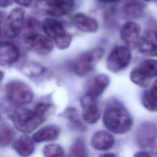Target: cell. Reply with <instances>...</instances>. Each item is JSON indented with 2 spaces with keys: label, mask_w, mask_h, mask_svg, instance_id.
Masks as SVG:
<instances>
[{
  "label": "cell",
  "mask_w": 157,
  "mask_h": 157,
  "mask_svg": "<svg viewBox=\"0 0 157 157\" xmlns=\"http://www.w3.org/2000/svg\"><path fill=\"white\" fill-rule=\"evenodd\" d=\"M102 120L105 127L117 134L127 133L133 124V120L129 112L116 99L110 100L107 102Z\"/></svg>",
  "instance_id": "obj_1"
},
{
  "label": "cell",
  "mask_w": 157,
  "mask_h": 157,
  "mask_svg": "<svg viewBox=\"0 0 157 157\" xmlns=\"http://www.w3.org/2000/svg\"><path fill=\"white\" fill-rule=\"evenodd\" d=\"M10 120L15 128L24 133H31L39 128L46 117L36 111L26 109H17L10 112Z\"/></svg>",
  "instance_id": "obj_2"
},
{
  "label": "cell",
  "mask_w": 157,
  "mask_h": 157,
  "mask_svg": "<svg viewBox=\"0 0 157 157\" xmlns=\"http://www.w3.org/2000/svg\"><path fill=\"white\" fill-rule=\"evenodd\" d=\"M41 28L45 36L54 41L58 48L65 50L69 47L72 36L62 22L53 18H46L42 21Z\"/></svg>",
  "instance_id": "obj_3"
},
{
  "label": "cell",
  "mask_w": 157,
  "mask_h": 157,
  "mask_svg": "<svg viewBox=\"0 0 157 157\" xmlns=\"http://www.w3.org/2000/svg\"><path fill=\"white\" fill-rule=\"evenodd\" d=\"M104 53V50L102 47H97L80 55L73 63L72 69L74 73L79 77H83L89 74L102 58Z\"/></svg>",
  "instance_id": "obj_4"
},
{
  "label": "cell",
  "mask_w": 157,
  "mask_h": 157,
  "mask_svg": "<svg viewBox=\"0 0 157 157\" xmlns=\"http://www.w3.org/2000/svg\"><path fill=\"white\" fill-rule=\"evenodd\" d=\"M6 93L8 100L18 105L29 104L33 99L31 88L26 83L17 80H12L6 85Z\"/></svg>",
  "instance_id": "obj_5"
},
{
  "label": "cell",
  "mask_w": 157,
  "mask_h": 157,
  "mask_svg": "<svg viewBox=\"0 0 157 157\" xmlns=\"http://www.w3.org/2000/svg\"><path fill=\"white\" fill-rule=\"evenodd\" d=\"M131 53L128 47L118 45L114 47L106 59V67L113 73H117L126 68L131 60Z\"/></svg>",
  "instance_id": "obj_6"
},
{
  "label": "cell",
  "mask_w": 157,
  "mask_h": 157,
  "mask_svg": "<svg viewBox=\"0 0 157 157\" xmlns=\"http://www.w3.org/2000/svg\"><path fill=\"white\" fill-rule=\"evenodd\" d=\"M36 6L52 17H62L73 10L75 0H37Z\"/></svg>",
  "instance_id": "obj_7"
},
{
  "label": "cell",
  "mask_w": 157,
  "mask_h": 157,
  "mask_svg": "<svg viewBox=\"0 0 157 157\" xmlns=\"http://www.w3.org/2000/svg\"><path fill=\"white\" fill-rule=\"evenodd\" d=\"M24 44L28 50L42 55L50 53L54 48V44L51 39L38 33L26 36Z\"/></svg>",
  "instance_id": "obj_8"
},
{
  "label": "cell",
  "mask_w": 157,
  "mask_h": 157,
  "mask_svg": "<svg viewBox=\"0 0 157 157\" xmlns=\"http://www.w3.org/2000/svg\"><path fill=\"white\" fill-rule=\"evenodd\" d=\"M25 11L22 7L13 9L6 21V32L7 35L12 38L17 37L25 27Z\"/></svg>",
  "instance_id": "obj_9"
},
{
  "label": "cell",
  "mask_w": 157,
  "mask_h": 157,
  "mask_svg": "<svg viewBox=\"0 0 157 157\" xmlns=\"http://www.w3.org/2000/svg\"><path fill=\"white\" fill-rule=\"evenodd\" d=\"M140 26L132 21H128L121 27L120 35L121 39L129 48L137 47L140 39Z\"/></svg>",
  "instance_id": "obj_10"
},
{
  "label": "cell",
  "mask_w": 157,
  "mask_h": 157,
  "mask_svg": "<svg viewBox=\"0 0 157 157\" xmlns=\"http://www.w3.org/2000/svg\"><path fill=\"white\" fill-rule=\"evenodd\" d=\"M157 138V126L151 122L142 123L136 133V142L142 148L152 146Z\"/></svg>",
  "instance_id": "obj_11"
},
{
  "label": "cell",
  "mask_w": 157,
  "mask_h": 157,
  "mask_svg": "<svg viewBox=\"0 0 157 157\" xmlns=\"http://www.w3.org/2000/svg\"><path fill=\"white\" fill-rule=\"evenodd\" d=\"M80 105L82 107L83 120L88 124L96 123L100 118L96 99L85 94L80 99Z\"/></svg>",
  "instance_id": "obj_12"
},
{
  "label": "cell",
  "mask_w": 157,
  "mask_h": 157,
  "mask_svg": "<svg viewBox=\"0 0 157 157\" xmlns=\"http://www.w3.org/2000/svg\"><path fill=\"white\" fill-rule=\"evenodd\" d=\"M18 46L9 42H0V66L10 67L16 63L20 58Z\"/></svg>",
  "instance_id": "obj_13"
},
{
  "label": "cell",
  "mask_w": 157,
  "mask_h": 157,
  "mask_svg": "<svg viewBox=\"0 0 157 157\" xmlns=\"http://www.w3.org/2000/svg\"><path fill=\"white\" fill-rule=\"evenodd\" d=\"M145 4L137 0H125L118 9L120 15L124 19L132 20L140 17L144 13Z\"/></svg>",
  "instance_id": "obj_14"
},
{
  "label": "cell",
  "mask_w": 157,
  "mask_h": 157,
  "mask_svg": "<svg viewBox=\"0 0 157 157\" xmlns=\"http://www.w3.org/2000/svg\"><path fill=\"white\" fill-rule=\"evenodd\" d=\"M110 82V77L108 75L105 74H98L88 82L85 94L96 99L104 92Z\"/></svg>",
  "instance_id": "obj_15"
},
{
  "label": "cell",
  "mask_w": 157,
  "mask_h": 157,
  "mask_svg": "<svg viewBox=\"0 0 157 157\" xmlns=\"http://www.w3.org/2000/svg\"><path fill=\"white\" fill-rule=\"evenodd\" d=\"M132 70L140 77L145 84L148 86L150 80L157 77V59H148L144 60Z\"/></svg>",
  "instance_id": "obj_16"
},
{
  "label": "cell",
  "mask_w": 157,
  "mask_h": 157,
  "mask_svg": "<svg viewBox=\"0 0 157 157\" xmlns=\"http://www.w3.org/2000/svg\"><path fill=\"white\" fill-rule=\"evenodd\" d=\"M73 25L84 33H96L98 29V23L96 19L83 13L75 14L72 18Z\"/></svg>",
  "instance_id": "obj_17"
},
{
  "label": "cell",
  "mask_w": 157,
  "mask_h": 157,
  "mask_svg": "<svg viewBox=\"0 0 157 157\" xmlns=\"http://www.w3.org/2000/svg\"><path fill=\"white\" fill-rule=\"evenodd\" d=\"M115 144L114 137L109 132L101 130L96 132L91 139V145L94 149L105 150L110 148Z\"/></svg>",
  "instance_id": "obj_18"
},
{
  "label": "cell",
  "mask_w": 157,
  "mask_h": 157,
  "mask_svg": "<svg viewBox=\"0 0 157 157\" xmlns=\"http://www.w3.org/2000/svg\"><path fill=\"white\" fill-rule=\"evenodd\" d=\"M14 150L22 157H28L34 151V141L28 136H22L13 144Z\"/></svg>",
  "instance_id": "obj_19"
},
{
  "label": "cell",
  "mask_w": 157,
  "mask_h": 157,
  "mask_svg": "<svg viewBox=\"0 0 157 157\" xmlns=\"http://www.w3.org/2000/svg\"><path fill=\"white\" fill-rule=\"evenodd\" d=\"M60 133L59 129L53 125H48L39 129L33 137V139L36 142L52 141L56 139Z\"/></svg>",
  "instance_id": "obj_20"
},
{
  "label": "cell",
  "mask_w": 157,
  "mask_h": 157,
  "mask_svg": "<svg viewBox=\"0 0 157 157\" xmlns=\"http://www.w3.org/2000/svg\"><path fill=\"white\" fill-rule=\"evenodd\" d=\"M20 70L23 74L29 78H36L41 76L45 71L44 67L34 61H26L21 64Z\"/></svg>",
  "instance_id": "obj_21"
},
{
  "label": "cell",
  "mask_w": 157,
  "mask_h": 157,
  "mask_svg": "<svg viewBox=\"0 0 157 157\" xmlns=\"http://www.w3.org/2000/svg\"><path fill=\"white\" fill-rule=\"evenodd\" d=\"M137 47L139 52L144 55L157 57V44L148 37L140 38Z\"/></svg>",
  "instance_id": "obj_22"
},
{
  "label": "cell",
  "mask_w": 157,
  "mask_h": 157,
  "mask_svg": "<svg viewBox=\"0 0 157 157\" xmlns=\"http://www.w3.org/2000/svg\"><path fill=\"white\" fill-rule=\"evenodd\" d=\"M142 103L144 107L150 112H157V91L149 89L142 96Z\"/></svg>",
  "instance_id": "obj_23"
},
{
  "label": "cell",
  "mask_w": 157,
  "mask_h": 157,
  "mask_svg": "<svg viewBox=\"0 0 157 157\" xmlns=\"http://www.w3.org/2000/svg\"><path fill=\"white\" fill-rule=\"evenodd\" d=\"M68 157H88L86 146L82 138L77 139L71 145Z\"/></svg>",
  "instance_id": "obj_24"
},
{
  "label": "cell",
  "mask_w": 157,
  "mask_h": 157,
  "mask_svg": "<svg viewBox=\"0 0 157 157\" xmlns=\"http://www.w3.org/2000/svg\"><path fill=\"white\" fill-rule=\"evenodd\" d=\"M13 130L7 124H3L0 128V147H4L9 145L15 137Z\"/></svg>",
  "instance_id": "obj_25"
},
{
  "label": "cell",
  "mask_w": 157,
  "mask_h": 157,
  "mask_svg": "<svg viewBox=\"0 0 157 157\" xmlns=\"http://www.w3.org/2000/svg\"><path fill=\"white\" fill-rule=\"evenodd\" d=\"M45 157H65L63 148L56 144H51L45 145L43 148Z\"/></svg>",
  "instance_id": "obj_26"
},
{
  "label": "cell",
  "mask_w": 157,
  "mask_h": 157,
  "mask_svg": "<svg viewBox=\"0 0 157 157\" xmlns=\"http://www.w3.org/2000/svg\"><path fill=\"white\" fill-rule=\"evenodd\" d=\"M25 27L26 31V36L37 34L40 28V23L36 18L33 17H29L25 21Z\"/></svg>",
  "instance_id": "obj_27"
},
{
  "label": "cell",
  "mask_w": 157,
  "mask_h": 157,
  "mask_svg": "<svg viewBox=\"0 0 157 157\" xmlns=\"http://www.w3.org/2000/svg\"><path fill=\"white\" fill-rule=\"evenodd\" d=\"M15 2L22 7H29L33 0H13Z\"/></svg>",
  "instance_id": "obj_28"
},
{
  "label": "cell",
  "mask_w": 157,
  "mask_h": 157,
  "mask_svg": "<svg viewBox=\"0 0 157 157\" xmlns=\"http://www.w3.org/2000/svg\"><path fill=\"white\" fill-rule=\"evenodd\" d=\"M12 0H0V7H7L11 5Z\"/></svg>",
  "instance_id": "obj_29"
},
{
  "label": "cell",
  "mask_w": 157,
  "mask_h": 157,
  "mask_svg": "<svg viewBox=\"0 0 157 157\" xmlns=\"http://www.w3.org/2000/svg\"><path fill=\"white\" fill-rule=\"evenodd\" d=\"M134 157H150V156L145 151H139L134 155Z\"/></svg>",
  "instance_id": "obj_30"
},
{
  "label": "cell",
  "mask_w": 157,
  "mask_h": 157,
  "mask_svg": "<svg viewBox=\"0 0 157 157\" xmlns=\"http://www.w3.org/2000/svg\"><path fill=\"white\" fill-rule=\"evenodd\" d=\"M5 17H6V15L3 12L0 11V36H1V26L2 24V23L4 22V20H5Z\"/></svg>",
  "instance_id": "obj_31"
},
{
  "label": "cell",
  "mask_w": 157,
  "mask_h": 157,
  "mask_svg": "<svg viewBox=\"0 0 157 157\" xmlns=\"http://www.w3.org/2000/svg\"><path fill=\"white\" fill-rule=\"evenodd\" d=\"M99 157H116V156L112 153H105L99 155Z\"/></svg>",
  "instance_id": "obj_32"
},
{
  "label": "cell",
  "mask_w": 157,
  "mask_h": 157,
  "mask_svg": "<svg viewBox=\"0 0 157 157\" xmlns=\"http://www.w3.org/2000/svg\"><path fill=\"white\" fill-rule=\"evenodd\" d=\"M150 88L157 91V79H156V80L154 82L153 85L151 86V87Z\"/></svg>",
  "instance_id": "obj_33"
},
{
  "label": "cell",
  "mask_w": 157,
  "mask_h": 157,
  "mask_svg": "<svg viewBox=\"0 0 157 157\" xmlns=\"http://www.w3.org/2000/svg\"><path fill=\"white\" fill-rule=\"evenodd\" d=\"M101 2H105V3H113V2H117L120 0H99Z\"/></svg>",
  "instance_id": "obj_34"
},
{
  "label": "cell",
  "mask_w": 157,
  "mask_h": 157,
  "mask_svg": "<svg viewBox=\"0 0 157 157\" xmlns=\"http://www.w3.org/2000/svg\"><path fill=\"white\" fill-rule=\"evenodd\" d=\"M3 77H4V74H3V72L0 70V82L2 80Z\"/></svg>",
  "instance_id": "obj_35"
},
{
  "label": "cell",
  "mask_w": 157,
  "mask_h": 157,
  "mask_svg": "<svg viewBox=\"0 0 157 157\" xmlns=\"http://www.w3.org/2000/svg\"><path fill=\"white\" fill-rule=\"evenodd\" d=\"M155 38H156V41H157V31H156V34H155Z\"/></svg>",
  "instance_id": "obj_36"
},
{
  "label": "cell",
  "mask_w": 157,
  "mask_h": 157,
  "mask_svg": "<svg viewBox=\"0 0 157 157\" xmlns=\"http://www.w3.org/2000/svg\"><path fill=\"white\" fill-rule=\"evenodd\" d=\"M143 1H151V0H143Z\"/></svg>",
  "instance_id": "obj_37"
},
{
  "label": "cell",
  "mask_w": 157,
  "mask_h": 157,
  "mask_svg": "<svg viewBox=\"0 0 157 157\" xmlns=\"http://www.w3.org/2000/svg\"><path fill=\"white\" fill-rule=\"evenodd\" d=\"M0 118H1V115H0Z\"/></svg>",
  "instance_id": "obj_38"
}]
</instances>
